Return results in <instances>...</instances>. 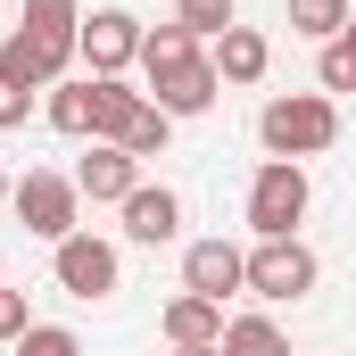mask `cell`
<instances>
[{
  "instance_id": "18",
  "label": "cell",
  "mask_w": 356,
  "mask_h": 356,
  "mask_svg": "<svg viewBox=\"0 0 356 356\" xmlns=\"http://www.w3.org/2000/svg\"><path fill=\"white\" fill-rule=\"evenodd\" d=\"M290 33H348V0H290Z\"/></svg>"
},
{
  "instance_id": "20",
  "label": "cell",
  "mask_w": 356,
  "mask_h": 356,
  "mask_svg": "<svg viewBox=\"0 0 356 356\" xmlns=\"http://www.w3.org/2000/svg\"><path fill=\"white\" fill-rule=\"evenodd\" d=\"M216 348H282V323H266V315H224V340Z\"/></svg>"
},
{
  "instance_id": "3",
  "label": "cell",
  "mask_w": 356,
  "mask_h": 356,
  "mask_svg": "<svg viewBox=\"0 0 356 356\" xmlns=\"http://www.w3.org/2000/svg\"><path fill=\"white\" fill-rule=\"evenodd\" d=\"M141 75H149V99L166 108V116H207L216 108V67H207V50L191 42V50H166V58H133Z\"/></svg>"
},
{
  "instance_id": "21",
  "label": "cell",
  "mask_w": 356,
  "mask_h": 356,
  "mask_svg": "<svg viewBox=\"0 0 356 356\" xmlns=\"http://www.w3.org/2000/svg\"><path fill=\"white\" fill-rule=\"evenodd\" d=\"M315 75H323V91H348L356 83V42L348 33H323V67H315Z\"/></svg>"
},
{
  "instance_id": "17",
  "label": "cell",
  "mask_w": 356,
  "mask_h": 356,
  "mask_svg": "<svg viewBox=\"0 0 356 356\" xmlns=\"http://www.w3.org/2000/svg\"><path fill=\"white\" fill-rule=\"evenodd\" d=\"M75 17H83V0H25V33H42L58 50H75Z\"/></svg>"
},
{
  "instance_id": "19",
  "label": "cell",
  "mask_w": 356,
  "mask_h": 356,
  "mask_svg": "<svg viewBox=\"0 0 356 356\" xmlns=\"http://www.w3.org/2000/svg\"><path fill=\"white\" fill-rule=\"evenodd\" d=\"M8 348H17V356H75V332H67V323H33V315H25V332H17Z\"/></svg>"
},
{
  "instance_id": "6",
  "label": "cell",
  "mask_w": 356,
  "mask_h": 356,
  "mask_svg": "<svg viewBox=\"0 0 356 356\" xmlns=\"http://www.w3.org/2000/svg\"><path fill=\"white\" fill-rule=\"evenodd\" d=\"M8 207H17L25 232H42V241H58V232L83 224V191H75V175H50V166H33L25 182H8Z\"/></svg>"
},
{
  "instance_id": "15",
  "label": "cell",
  "mask_w": 356,
  "mask_h": 356,
  "mask_svg": "<svg viewBox=\"0 0 356 356\" xmlns=\"http://www.w3.org/2000/svg\"><path fill=\"white\" fill-rule=\"evenodd\" d=\"M42 91H50V108H42V116H50L67 141H83V133H91V75H50Z\"/></svg>"
},
{
  "instance_id": "5",
  "label": "cell",
  "mask_w": 356,
  "mask_h": 356,
  "mask_svg": "<svg viewBox=\"0 0 356 356\" xmlns=\"http://www.w3.org/2000/svg\"><path fill=\"white\" fill-rule=\"evenodd\" d=\"M50 273H58V290H67V298H83V307H91V298H116V282H124L116 249H108L99 232H83V224L50 241Z\"/></svg>"
},
{
  "instance_id": "8",
  "label": "cell",
  "mask_w": 356,
  "mask_h": 356,
  "mask_svg": "<svg viewBox=\"0 0 356 356\" xmlns=\"http://www.w3.org/2000/svg\"><path fill=\"white\" fill-rule=\"evenodd\" d=\"M67 67H75V50H58V42H42V33H25V25L0 33V75L17 91H42L50 75H67Z\"/></svg>"
},
{
  "instance_id": "14",
  "label": "cell",
  "mask_w": 356,
  "mask_h": 356,
  "mask_svg": "<svg viewBox=\"0 0 356 356\" xmlns=\"http://www.w3.org/2000/svg\"><path fill=\"white\" fill-rule=\"evenodd\" d=\"M133 108H141V91L124 83V75H91V133H83V141H116Z\"/></svg>"
},
{
  "instance_id": "7",
  "label": "cell",
  "mask_w": 356,
  "mask_h": 356,
  "mask_svg": "<svg viewBox=\"0 0 356 356\" xmlns=\"http://www.w3.org/2000/svg\"><path fill=\"white\" fill-rule=\"evenodd\" d=\"M75 50H83L91 75H124L133 50H141V17L133 8H91V17H75Z\"/></svg>"
},
{
  "instance_id": "22",
  "label": "cell",
  "mask_w": 356,
  "mask_h": 356,
  "mask_svg": "<svg viewBox=\"0 0 356 356\" xmlns=\"http://www.w3.org/2000/svg\"><path fill=\"white\" fill-rule=\"evenodd\" d=\"M175 25L207 42V33H224V25H232V0H182V8H175Z\"/></svg>"
},
{
  "instance_id": "24",
  "label": "cell",
  "mask_w": 356,
  "mask_h": 356,
  "mask_svg": "<svg viewBox=\"0 0 356 356\" xmlns=\"http://www.w3.org/2000/svg\"><path fill=\"white\" fill-rule=\"evenodd\" d=\"M25 332V290H0V340Z\"/></svg>"
},
{
  "instance_id": "9",
  "label": "cell",
  "mask_w": 356,
  "mask_h": 356,
  "mask_svg": "<svg viewBox=\"0 0 356 356\" xmlns=\"http://www.w3.org/2000/svg\"><path fill=\"white\" fill-rule=\"evenodd\" d=\"M116 207H124V241H141V249H166V241L182 232V199L166 191V182H133Z\"/></svg>"
},
{
  "instance_id": "10",
  "label": "cell",
  "mask_w": 356,
  "mask_h": 356,
  "mask_svg": "<svg viewBox=\"0 0 356 356\" xmlns=\"http://www.w3.org/2000/svg\"><path fill=\"white\" fill-rule=\"evenodd\" d=\"M216 50H207V67H216V83H266L273 67V42L257 25H224V33H207Z\"/></svg>"
},
{
  "instance_id": "23",
  "label": "cell",
  "mask_w": 356,
  "mask_h": 356,
  "mask_svg": "<svg viewBox=\"0 0 356 356\" xmlns=\"http://www.w3.org/2000/svg\"><path fill=\"white\" fill-rule=\"evenodd\" d=\"M25 116H33V91H17L8 75H0V133H17Z\"/></svg>"
},
{
  "instance_id": "2",
  "label": "cell",
  "mask_w": 356,
  "mask_h": 356,
  "mask_svg": "<svg viewBox=\"0 0 356 356\" xmlns=\"http://www.w3.org/2000/svg\"><path fill=\"white\" fill-rule=\"evenodd\" d=\"M315 282H323V257H315L298 232H257V249H241V290H249V298L290 307V298H307Z\"/></svg>"
},
{
  "instance_id": "16",
  "label": "cell",
  "mask_w": 356,
  "mask_h": 356,
  "mask_svg": "<svg viewBox=\"0 0 356 356\" xmlns=\"http://www.w3.org/2000/svg\"><path fill=\"white\" fill-rule=\"evenodd\" d=\"M166 141H175V116H166V108H158V99L141 91V108L124 116V133H116V149H133V158H158Z\"/></svg>"
},
{
  "instance_id": "13",
  "label": "cell",
  "mask_w": 356,
  "mask_h": 356,
  "mask_svg": "<svg viewBox=\"0 0 356 356\" xmlns=\"http://www.w3.org/2000/svg\"><path fill=\"white\" fill-rule=\"evenodd\" d=\"M133 182H141V158H133V149H116V141H91V158L75 166V191L99 199V207H116Z\"/></svg>"
},
{
  "instance_id": "12",
  "label": "cell",
  "mask_w": 356,
  "mask_h": 356,
  "mask_svg": "<svg viewBox=\"0 0 356 356\" xmlns=\"http://www.w3.org/2000/svg\"><path fill=\"white\" fill-rule=\"evenodd\" d=\"M158 332H166L182 356H207L216 340H224V307H216V298H199V290H182L175 307L158 315Z\"/></svg>"
},
{
  "instance_id": "25",
  "label": "cell",
  "mask_w": 356,
  "mask_h": 356,
  "mask_svg": "<svg viewBox=\"0 0 356 356\" xmlns=\"http://www.w3.org/2000/svg\"><path fill=\"white\" fill-rule=\"evenodd\" d=\"M0 207H8V175H0Z\"/></svg>"
},
{
  "instance_id": "1",
  "label": "cell",
  "mask_w": 356,
  "mask_h": 356,
  "mask_svg": "<svg viewBox=\"0 0 356 356\" xmlns=\"http://www.w3.org/2000/svg\"><path fill=\"white\" fill-rule=\"evenodd\" d=\"M257 141H266V158H323V149L340 141V108H332V91L266 99V108H257Z\"/></svg>"
},
{
  "instance_id": "4",
  "label": "cell",
  "mask_w": 356,
  "mask_h": 356,
  "mask_svg": "<svg viewBox=\"0 0 356 356\" xmlns=\"http://www.w3.org/2000/svg\"><path fill=\"white\" fill-rule=\"evenodd\" d=\"M307 199H315L307 158H266L257 182H249V232H298L307 224Z\"/></svg>"
},
{
  "instance_id": "11",
  "label": "cell",
  "mask_w": 356,
  "mask_h": 356,
  "mask_svg": "<svg viewBox=\"0 0 356 356\" xmlns=\"http://www.w3.org/2000/svg\"><path fill=\"white\" fill-rule=\"evenodd\" d=\"M182 290H199V298H241V249L232 241H191L182 249Z\"/></svg>"
}]
</instances>
